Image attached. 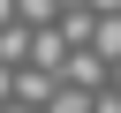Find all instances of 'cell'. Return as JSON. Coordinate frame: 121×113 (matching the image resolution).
Masks as SVG:
<instances>
[{
	"instance_id": "1",
	"label": "cell",
	"mask_w": 121,
	"mask_h": 113,
	"mask_svg": "<svg viewBox=\"0 0 121 113\" xmlns=\"http://www.w3.org/2000/svg\"><path fill=\"white\" fill-rule=\"evenodd\" d=\"M60 75H68V90H91V98L113 83V68H106L98 53H68V60H60Z\"/></svg>"
},
{
	"instance_id": "2",
	"label": "cell",
	"mask_w": 121,
	"mask_h": 113,
	"mask_svg": "<svg viewBox=\"0 0 121 113\" xmlns=\"http://www.w3.org/2000/svg\"><path fill=\"white\" fill-rule=\"evenodd\" d=\"M53 90H60V75H45V68H15V105H38V113H45Z\"/></svg>"
},
{
	"instance_id": "3",
	"label": "cell",
	"mask_w": 121,
	"mask_h": 113,
	"mask_svg": "<svg viewBox=\"0 0 121 113\" xmlns=\"http://www.w3.org/2000/svg\"><path fill=\"white\" fill-rule=\"evenodd\" d=\"M0 68H30V30H23V23L0 30Z\"/></svg>"
},
{
	"instance_id": "4",
	"label": "cell",
	"mask_w": 121,
	"mask_h": 113,
	"mask_svg": "<svg viewBox=\"0 0 121 113\" xmlns=\"http://www.w3.org/2000/svg\"><path fill=\"white\" fill-rule=\"evenodd\" d=\"M45 113H91V90H53Z\"/></svg>"
},
{
	"instance_id": "5",
	"label": "cell",
	"mask_w": 121,
	"mask_h": 113,
	"mask_svg": "<svg viewBox=\"0 0 121 113\" xmlns=\"http://www.w3.org/2000/svg\"><path fill=\"white\" fill-rule=\"evenodd\" d=\"M91 113H121V98H113V90H98V98H91Z\"/></svg>"
},
{
	"instance_id": "6",
	"label": "cell",
	"mask_w": 121,
	"mask_h": 113,
	"mask_svg": "<svg viewBox=\"0 0 121 113\" xmlns=\"http://www.w3.org/2000/svg\"><path fill=\"white\" fill-rule=\"evenodd\" d=\"M8 98H15V68H0V113H8Z\"/></svg>"
},
{
	"instance_id": "7",
	"label": "cell",
	"mask_w": 121,
	"mask_h": 113,
	"mask_svg": "<svg viewBox=\"0 0 121 113\" xmlns=\"http://www.w3.org/2000/svg\"><path fill=\"white\" fill-rule=\"evenodd\" d=\"M91 15H121V0H91Z\"/></svg>"
},
{
	"instance_id": "8",
	"label": "cell",
	"mask_w": 121,
	"mask_h": 113,
	"mask_svg": "<svg viewBox=\"0 0 121 113\" xmlns=\"http://www.w3.org/2000/svg\"><path fill=\"white\" fill-rule=\"evenodd\" d=\"M8 23H15V0H0V30H8Z\"/></svg>"
},
{
	"instance_id": "9",
	"label": "cell",
	"mask_w": 121,
	"mask_h": 113,
	"mask_svg": "<svg viewBox=\"0 0 121 113\" xmlns=\"http://www.w3.org/2000/svg\"><path fill=\"white\" fill-rule=\"evenodd\" d=\"M8 113H38V105H8Z\"/></svg>"
},
{
	"instance_id": "10",
	"label": "cell",
	"mask_w": 121,
	"mask_h": 113,
	"mask_svg": "<svg viewBox=\"0 0 121 113\" xmlns=\"http://www.w3.org/2000/svg\"><path fill=\"white\" fill-rule=\"evenodd\" d=\"M113 98H121V68H113Z\"/></svg>"
}]
</instances>
